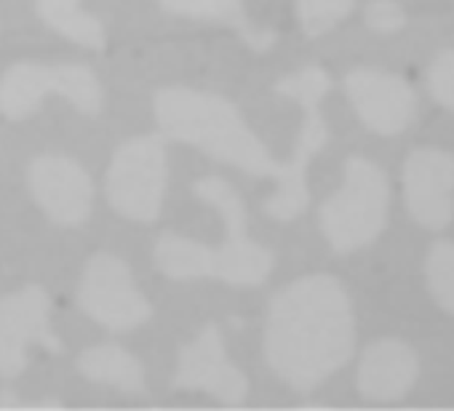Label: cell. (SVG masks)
<instances>
[{
  "label": "cell",
  "mask_w": 454,
  "mask_h": 411,
  "mask_svg": "<svg viewBox=\"0 0 454 411\" xmlns=\"http://www.w3.org/2000/svg\"><path fill=\"white\" fill-rule=\"evenodd\" d=\"M356 347V315L348 291L332 275L289 283L270 302L265 355L294 390L308 392L340 371Z\"/></svg>",
  "instance_id": "1"
},
{
  "label": "cell",
  "mask_w": 454,
  "mask_h": 411,
  "mask_svg": "<svg viewBox=\"0 0 454 411\" xmlns=\"http://www.w3.org/2000/svg\"><path fill=\"white\" fill-rule=\"evenodd\" d=\"M155 120L163 136L198 147L214 160L231 163L254 176L281 179L278 163L260 136L244 123L241 112L216 94L192 89H163L155 94Z\"/></svg>",
  "instance_id": "2"
},
{
  "label": "cell",
  "mask_w": 454,
  "mask_h": 411,
  "mask_svg": "<svg viewBox=\"0 0 454 411\" xmlns=\"http://www.w3.org/2000/svg\"><path fill=\"white\" fill-rule=\"evenodd\" d=\"M390 214L387 174L369 158L353 155L345 163L340 190L321 206L318 220L337 254L358 252L380 238Z\"/></svg>",
  "instance_id": "3"
},
{
  "label": "cell",
  "mask_w": 454,
  "mask_h": 411,
  "mask_svg": "<svg viewBox=\"0 0 454 411\" xmlns=\"http://www.w3.org/2000/svg\"><path fill=\"white\" fill-rule=\"evenodd\" d=\"M107 200L110 206L134 220L155 222L166 192V144L163 136H139L126 142L107 168Z\"/></svg>",
  "instance_id": "4"
},
{
  "label": "cell",
  "mask_w": 454,
  "mask_h": 411,
  "mask_svg": "<svg viewBox=\"0 0 454 411\" xmlns=\"http://www.w3.org/2000/svg\"><path fill=\"white\" fill-rule=\"evenodd\" d=\"M54 94L65 97L86 115H97L105 102L97 75L83 65H17L0 78V112L12 120L27 118Z\"/></svg>",
  "instance_id": "5"
},
{
  "label": "cell",
  "mask_w": 454,
  "mask_h": 411,
  "mask_svg": "<svg viewBox=\"0 0 454 411\" xmlns=\"http://www.w3.org/2000/svg\"><path fill=\"white\" fill-rule=\"evenodd\" d=\"M78 305L110 331L137 329L153 315V307L137 289L126 262L113 254H97L89 260L78 289Z\"/></svg>",
  "instance_id": "6"
},
{
  "label": "cell",
  "mask_w": 454,
  "mask_h": 411,
  "mask_svg": "<svg viewBox=\"0 0 454 411\" xmlns=\"http://www.w3.org/2000/svg\"><path fill=\"white\" fill-rule=\"evenodd\" d=\"M406 212L422 230L438 233L454 225V155L441 147H414L401 176Z\"/></svg>",
  "instance_id": "7"
},
{
  "label": "cell",
  "mask_w": 454,
  "mask_h": 411,
  "mask_svg": "<svg viewBox=\"0 0 454 411\" xmlns=\"http://www.w3.org/2000/svg\"><path fill=\"white\" fill-rule=\"evenodd\" d=\"M342 86L358 120L380 136L401 134L417 118V91L403 75L358 67L345 75Z\"/></svg>",
  "instance_id": "8"
},
{
  "label": "cell",
  "mask_w": 454,
  "mask_h": 411,
  "mask_svg": "<svg viewBox=\"0 0 454 411\" xmlns=\"http://www.w3.org/2000/svg\"><path fill=\"white\" fill-rule=\"evenodd\" d=\"M43 345L59 353L51 334V302L43 289L27 286L0 299V376H17L27 366V347Z\"/></svg>",
  "instance_id": "9"
},
{
  "label": "cell",
  "mask_w": 454,
  "mask_h": 411,
  "mask_svg": "<svg viewBox=\"0 0 454 411\" xmlns=\"http://www.w3.org/2000/svg\"><path fill=\"white\" fill-rule=\"evenodd\" d=\"M30 187L41 209L57 225L75 228L89 220L94 184L81 163L65 155H41L30 166Z\"/></svg>",
  "instance_id": "10"
},
{
  "label": "cell",
  "mask_w": 454,
  "mask_h": 411,
  "mask_svg": "<svg viewBox=\"0 0 454 411\" xmlns=\"http://www.w3.org/2000/svg\"><path fill=\"white\" fill-rule=\"evenodd\" d=\"M174 387L203 390L227 406H239L249 392V379L244 371H239L227 361L219 329L206 326L190 345L182 347Z\"/></svg>",
  "instance_id": "11"
},
{
  "label": "cell",
  "mask_w": 454,
  "mask_h": 411,
  "mask_svg": "<svg viewBox=\"0 0 454 411\" xmlns=\"http://www.w3.org/2000/svg\"><path fill=\"white\" fill-rule=\"evenodd\" d=\"M419 376V358L414 347L395 337L374 339L358 361L356 387L372 403H393L409 395Z\"/></svg>",
  "instance_id": "12"
},
{
  "label": "cell",
  "mask_w": 454,
  "mask_h": 411,
  "mask_svg": "<svg viewBox=\"0 0 454 411\" xmlns=\"http://www.w3.org/2000/svg\"><path fill=\"white\" fill-rule=\"evenodd\" d=\"M326 139H329V128H326L324 118L318 115V107H310L308 118L302 123L300 139H297L294 158L286 160V171L281 179H276V192L265 203V212L273 220L292 222L294 217H300L308 209V203H310V190H308V176H305L308 163L326 144Z\"/></svg>",
  "instance_id": "13"
},
{
  "label": "cell",
  "mask_w": 454,
  "mask_h": 411,
  "mask_svg": "<svg viewBox=\"0 0 454 411\" xmlns=\"http://www.w3.org/2000/svg\"><path fill=\"white\" fill-rule=\"evenodd\" d=\"M276 257L247 233H227V241L211 254V278L227 286H260L273 273Z\"/></svg>",
  "instance_id": "14"
},
{
  "label": "cell",
  "mask_w": 454,
  "mask_h": 411,
  "mask_svg": "<svg viewBox=\"0 0 454 411\" xmlns=\"http://www.w3.org/2000/svg\"><path fill=\"white\" fill-rule=\"evenodd\" d=\"M78 368L91 382L113 384L123 392H145L142 363L118 345H97L86 350L78 361Z\"/></svg>",
  "instance_id": "15"
},
{
  "label": "cell",
  "mask_w": 454,
  "mask_h": 411,
  "mask_svg": "<svg viewBox=\"0 0 454 411\" xmlns=\"http://www.w3.org/2000/svg\"><path fill=\"white\" fill-rule=\"evenodd\" d=\"M78 4L81 0H38V14L51 30H57L67 41L102 51L107 43L105 27L99 19L83 14Z\"/></svg>",
  "instance_id": "16"
},
{
  "label": "cell",
  "mask_w": 454,
  "mask_h": 411,
  "mask_svg": "<svg viewBox=\"0 0 454 411\" xmlns=\"http://www.w3.org/2000/svg\"><path fill=\"white\" fill-rule=\"evenodd\" d=\"M211 254L214 249L179 236H163L155 244V265L166 278L174 281L211 278Z\"/></svg>",
  "instance_id": "17"
},
{
  "label": "cell",
  "mask_w": 454,
  "mask_h": 411,
  "mask_svg": "<svg viewBox=\"0 0 454 411\" xmlns=\"http://www.w3.org/2000/svg\"><path fill=\"white\" fill-rule=\"evenodd\" d=\"M160 6L171 14L179 17H192V19H219L233 25L244 33V38L257 49H268L273 41V33H254L247 14H244V0H160Z\"/></svg>",
  "instance_id": "18"
},
{
  "label": "cell",
  "mask_w": 454,
  "mask_h": 411,
  "mask_svg": "<svg viewBox=\"0 0 454 411\" xmlns=\"http://www.w3.org/2000/svg\"><path fill=\"white\" fill-rule=\"evenodd\" d=\"M422 278L433 305L441 313L454 315V241L451 238L435 241L427 249Z\"/></svg>",
  "instance_id": "19"
},
{
  "label": "cell",
  "mask_w": 454,
  "mask_h": 411,
  "mask_svg": "<svg viewBox=\"0 0 454 411\" xmlns=\"http://www.w3.org/2000/svg\"><path fill=\"white\" fill-rule=\"evenodd\" d=\"M192 192L198 195V200L214 206V209L222 214L224 220V230L227 233H244L247 230V209L241 195L227 184L219 176H206L200 182H195Z\"/></svg>",
  "instance_id": "20"
},
{
  "label": "cell",
  "mask_w": 454,
  "mask_h": 411,
  "mask_svg": "<svg viewBox=\"0 0 454 411\" xmlns=\"http://www.w3.org/2000/svg\"><path fill=\"white\" fill-rule=\"evenodd\" d=\"M356 6V0H297V19L305 35L318 38L334 30Z\"/></svg>",
  "instance_id": "21"
},
{
  "label": "cell",
  "mask_w": 454,
  "mask_h": 411,
  "mask_svg": "<svg viewBox=\"0 0 454 411\" xmlns=\"http://www.w3.org/2000/svg\"><path fill=\"white\" fill-rule=\"evenodd\" d=\"M332 89V78L321 70V67H305L284 81H278L276 91L297 105H302L305 110L318 107V102L329 94Z\"/></svg>",
  "instance_id": "22"
},
{
  "label": "cell",
  "mask_w": 454,
  "mask_h": 411,
  "mask_svg": "<svg viewBox=\"0 0 454 411\" xmlns=\"http://www.w3.org/2000/svg\"><path fill=\"white\" fill-rule=\"evenodd\" d=\"M425 89L435 105L454 112V49L433 57L425 70Z\"/></svg>",
  "instance_id": "23"
},
{
  "label": "cell",
  "mask_w": 454,
  "mask_h": 411,
  "mask_svg": "<svg viewBox=\"0 0 454 411\" xmlns=\"http://www.w3.org/2000/svg\"><path fill=\"white\" fill-rule=\"evenodd\" d=\"M364 22L372 33L377 35H393L403 30L406 25V12L395 0H369L364 9Z\"/></svg>",
  "instance_id": "24"
},
{
  "label": "cell",
  "mask_w": 454,
  "mask_h": 411,
  "mask_svg": "<svg viewBox=\"0 0 454 411\" xmlns=\"http://www.w3.org/2000/svg\"><path fill=\"white\" fill-rule=\"evenodd\" d=\"M0 406H20V400L9 390H4V392H0Z\"/></svg>",
  "instance_id": "25"
},
{
  "label": "cell",
  "mask_w": 454,
  "mask_h": 411,
  "mask_svg": "<svg viewBox=\"0 0 454 411\" xmlns=\"http://www.w3.org/2000/svg\"><path fill=\"white\" fill-rule=\"evenodd\" d=\"M38 406H62V403L59 400H41Z\"/></svg>",
  "instance_id": "26"
}]
</instances>
